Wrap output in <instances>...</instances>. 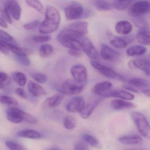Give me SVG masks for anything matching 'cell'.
Wrapping results in <instances>:
<instances>
[{"mask_svg":"<svg viewBox=\"0 0 150 150\" xmlns=\"http://www.w3.org/2000/svg\"><path fill=\"white\" fill-rule=\"evenodd\" d=\"M60 21L59 10L54 6L47 5L46 7L45 19L40 25L39 31L45 35L53 33L58 30Z\"/></svg>","mask_w":150,"mask_h":150,"instance_id":"cell-1","label":"cell"},{"mask_svg":"<svg viewBox=\"0 0 150 150\" xmlns=\"http://www.w3.org/2000/svg\"><path fill=\"white\" fill-rule=\"evenodd\" d=\"M84 36L68 26L61 31L57 37V41L63 46L69 49L82 51L81 41Z\"/></svg>","mask_w":150,"mask_h":150,"instance_id":"cell-2","label":"cell"},{"mask_svg":"<svg viewBox=\"0 0 150 150\" xmlns=\"http://www.w3.org/2000/svg\"><path fill=\"white\" fill-rule=\"evenodd\" d=\"M131 116L140 134L144 137H150V125L146 117L141 113L133 112Z\"/></svg>","mask_w":150,"mask_h":150,"instance_id":"cell-3","label":"cell"},{"mask_svg":"<svg viewBox=\"0 0 150 150\" xmlns=\"http://www.w3.org/2000/svg\"><path fill=\"white\" fill-rule=\"evenodd\" d=\"M84 85L79 83L74 79H69L62 84L60 91L64 95H77L83 91Z\"/></svg>","mask_w":150,"mask_h":150,"instance_id":"cell-4","label":"cell"},{"mask_svg":"<svg viewBox=\"0 0 150 150\" xmlns=\"http://www.w3.org/2000/svg\"><path fill=\"white\" fill-rule=\"evenodd\" d=\"M64 12L68 20H76L81 17L83 14V7L79 3L73 2L64 8Z\"/></svg>","mask_w":150,"mask_h":150,"instance_id":"cell-5","label":"cell"},{"mask_svg":"<svg viewBox=\"0 0 150 150\" xmlns=\"http://www.w3.org/2000/svg\"><path fill=\"white\" fill-rule=\"evenodd\" d=\"M91 64L96 70H98L102 75L110 79L120 78L123 80V77H122L118 73L111 68L102 65L97 60H91Z\"/></svg>","mask_w":150,"mask_h":150,"instance_id":"cell-6","label":"cell"},{"mask_svg":"<svg viewBox=\"0 0 150 150\" xmlns=\"http://www.w3.org/2000/svg\"><path fill=\"white\" fill-rule=\"evenodd\" d=\"M70 72L76 82L85 85L87 81V72L86 68L81 64H77L72 66Z\"/></svg>","mask_w":150,"mask_h":150,"instance_id":"cell-7","label":"cell"},{"mask_svg":"<svg viewBox=\"0 0 150 150\" xmlns=\"http://www.w3.org/2000/svg\"><path fill=\"white\" fill-rule=\"evenodd\" d=\"M25 113V112L19 108L11 107L6 110V118L10 122L18 124L24 121Z\"/></svg>","mask_w":150,"mask_h":150,"instance_id":"cell-8","label":"cell"},{"mask_svg":"<svg viewBox=\"0 0 150 150\" xmlns=\"http://www.w3.org/2000/svg\"><path fill=\"white\" fill-rule=\"evenodd\" d=\"M82 51H83L91 60H96L98 58V54L91 41L83 38L81 41Z\"/></svg>","mask_w":150,"mask_h":150,"instance_id":"cell-9","label":"cell"},{"mask_svg":"<svg viewBox=\"0 0 150 150\" xmlns=\"http://www.w3.org/2000/svg\"><path fill=\"white\" fill-rule=\"evenodd\" d=\"M86 105L84 100L82 97L77 96L73 98L68 103L67 109L69 112H80Z\"/></svg>","mask_w":150,"mask_h":150,"instance_id":"cell-10","label":"cell"},{"mask_svg":"<svg viewBox=\"0 0 150 150\" xmlns=\"http://www.w3.org/2000/svg\"><path fill=\"white\" fill-rule=\"evenodd\" d=\"M150 8V3L147 1H138L132 5L130 9V12L134 16H139L140 15L148 12Z\"/></svg>","mask_w":150,"mask_h":150,"instance_id":"cell-11","label":"cell"},{"mask_svg":"<svg viewBox=\"0 0 150 150\" xmlns=\"http://www.w3.org/2000/svg\"><path fill=\"white\" fill-rule=\"evenodd\" d=\"M112 86V83L107 81L101 82L95 85L92 89V92L94 95L104 97L109 92Z\"/></svg>","mask_w":150,"mask_h":150,"instance_id":"cell-12","label":"cell"},{"mask_svg":"<svg viewBox=\"0 0 150 150\" xmlns=\"http://www.w3.org/2000/svg\"><path fill=\"white\" fill-rule=\"evenodd\" d=\"M100 56L103 60L112 61L119 57V53L105 44H101L100 50Z\"/></svg>","mask_w":150,"mask_h":150,"instance_id":"cell-13","label":"cell"},{"mask_svg":"<svg viewBox=\"0 0 150 150\" xmlns=\"http://www.w3.org/2000/svg\"><path fill=\"white\" fill-rule=\"evenodd\" d=\"M4 5L7 7L11 16L16 20H18L21 16V9L17 2L15 1H8Z\"/></svg>","mask_w":150,"mask_h":150,"instance_id":"cell-14","label":"cell"},{"mask_svg":"<svg viewBox=\"0 0 150 150\" xmlns=\"http://www.w3.org/2000/svg\"><path fill=\"white\" fill-rule=\"evenodd\" d=\"M129 67H133L142 70L145 75L150 77V63L141 59L132 60L129 62Z\"/></svg>","mask_w":150,"mask_h":150,"instance_id":"cell-15","label":"cell"},{"mask_svg":"<svg viewBox=\"0 0 150 150\" xmlns=\"http://www.w3.org/2000/svg\"><path fill=\"white\" fill-rule=\"evenodd\" d=\"M103 101V99L98 98L91 104L85 106L83 109L79 112L80 117L83 119H87L91 116L95 108Z\"/></svg>","mask_w":150,"mask_h":150,"instance_id":"cell-16","label":"cell"},{"mask_svg":"<svg viewBox=\"0 0 150 150\" xmlns=\"http://www.w3.org/2000/svg\"><path fill=\"white\" fill-rule=\"evenodd\" d=\"M105 97H114L121 99L124 100H131L134 99L133 94L121 90L110 91L105 96Z\"/></svg>","mask_w":150,"mask_h":150,"instance_id":"cell-17","label":"cell"},{"mask_svg":"<svg viewBox=\"0 0 150 150\" xmlns=\"http://www.w3.org/2000/svg\"><path fill=\"white\" fill-rule=\"evenodd\" d=\"M133 29L132 24L127 20H121L116 23L115 30L116 32L122 35L129 34Z\"/></svg>","mask_w":150,"mask_h":150,"instance_id":"cell-18","label":"cell"},{"mask_svg":"<svg viewBox=\"0 0 150 150\" xmlns=\"http://www.w3.org/2000/svg\"><path fill=\"white\" fill-rule=\"evenodd\" d=\"M63 100V97L61 95H56L47 98L42 105L44 110L57 107L60 104Z\"/></svg>","mask_w":150,"mask_h":150,"instance_id":"cell-19","label":"cell"},{"mask_svg":"<svg viewBox=\"0 0 150 150\" xmlns=\"http://www.w3.org/2000/svg\"><path fill=\"white\" fill-rule=\"evenodd\" d=\"M2 44L8 51L13 53L16 55H26L29 54L30 51L26 48L19 47L17 46L12 45L4 41L1 40Z\"/></svg>","mask_w":150,"mask_h":150,"instance_id":"cell-20","label":"cell"},{"mask_svg":"<svg viewBox=\"0 0 150 150\" xmlns=\"http://www.w3.org/2000/svg\"><path fill=\"white\" fill-rule=\"evenodd\" d=\"M27 87L30 92L34 97H41L45 94L46 91L43 87L33 81H29Z\"/></svg>","mask_w":150,"mask_h":150,"instance_id":"cell-21","label":"cell"},{"mask_svg":"<svg viewBox=\"0 0 150 150\" xmlns=\"http://www.w3.org/2000/svg\"><path fill=\"white\" fill-rule=\"evenodd\" d=\"M111 106L113 109L121 110L134 107V105L131 102L121 99H115L111 102Z\"/></svg>","mask_w":150,"mask_h":150,"instance_id":"cell-22","label":"cell"},{"mask_svg":"<svg viewBox=\"0 0 150 150\" xmlns=\"http://www.w3.org/2000/svg\"><path fill=\"white\" fill-rule=\"evenodd\" d=\"M17 136L22 138L32 139H40L41 134L38 131L33 129L21 130L16 133Z\"/></svg>","mask_w":150,"mask_h":150,"instance_id":"cell-23","label":"cell"},{"mask_svg":"<svg viewBox=\"0 0 150 150\" xmlns=\"http://www.w3.org/2000/svg\"><path fill=\"white\" fill-rule=\"evenodd\" d=\"M137 41L144 45L150 46V31L146 29H142L137 35Z\"/></svg>","mask_w":150,"mask_h":150,"instance_id":"cell-24","label":"cell"},{"mask_svg":"<svg viewBox=\"0 0 150 150\" xmlns=\"http://www.w3.org/2000/svg\"><path fill=\"white\" fill-rule=\"evenodd\" d=\"M142 138L137 135L126 136L119 138V141L121 143L125 145H134L142 141Z\"/></svg>","mask_w":150,"mask_h":150,"instance_id":"cell-25","label":"cell"},{"mask_svg":"<svg viewBox=\"0 0 150 150\" xmlns=\"http://www.w3.org/2000/svg\"><path fill=\"white\" fill-rule=\"evenodd\" d=\"M68 26L84 36L88 32V23L84 21H76L70 24Z\"/></svg>","mask_w":150,"mask_h":150,"instance_id":"cell-26","label":"cell"},{"mask_svg":"<svg viewBox=\"0 0 150 150\" xmlns=\"http://www.w3.org/2000/svg\"><path fill=\"white\" fill-rule=\"evenodd\" d=\"M129 85L137 88H148L150 86V83L148 80L144 78L134 77L128 81Z\"/></svg>","mask_w":150,"mask_h":150,"instance_id":"cell-27","label":"cell"},{"mask_svg":"<svg viewBox=\"0 0 150 150\" xmlns=\"http://www.w3.org/2000/svg\"><path fill=\"white\" fill-rule=\"evenodd\" d=\"M147 48L142 45H134L129 48L127 50V54L128 56H134L142 55L145 53Z\"/></svg>","mask_w":150,"mask_h":150,"instance_id":"cell-28","label":"cell"},{"mask_svg":"<svg viewBox=\"0 0 150 150\" xmlns=\"http://www.w3.org/2000/svg\"><path fill=\"white\" fill-rule=\"evenodd\" d=\"M13 80L19 86L23 87L27 83V78L24 73L18 71H15L11 74Z\"/></svg>","mask_w":150,"mask_h":150,"instance_id":"cell-29","label":"cell"},{"mask_svg":"<svg viewBox=\"0 0 150 150\" xmlns=\"http://www.w3.org/2000/svg\"><path fill=\"white\" fill-rule=\"evenodd\" d=\"M54 52V48L52 45L45 44L41 45L39 48V53L40 56L43 58L48 57L51 55Z\"/></svg>","mask_w":150,"mask_h":150,"instance_id":"cell-30","label":"cell"},{"mask_svg":"<svg viewBox=\"0 0 150 150\" xmlns=\"http://www.w3.org/2000/svg\"><path fill=\"white\" fill-rule=\"evenodd\" d=\"M94 4L97 9L101 11H109L112 9V5L108 1L98 0L94 1Z\"/></svg>","mask_w":150,"mask_h":150,"instance_id":"cell-31","label":"cell"},{"mask_svg":"<svg viewBox=\"0 0 150 150\" xmlns=\"http://www.w3.org/2000/svg\"><path fill=\"white\" fill-rule=\"evenodd\" d=\"M0 102L9 106H16L18 105V101L14 98L1 93H0Z\"/></svg>","mask_w":150,"mask_h":150,"instance_id":"cell-32","label":"cell"},{"mask_svg":"<svg viewBox=\"0 0 150 150\" xmlns=\"http://www.w3.org/2000/svg\"><path fill=\"white\" fill-rule=\"evenodd\" d=\"M82 139L84 141L87 143L90 144L92 147L97 148L99 144V141L97 138L94 136L88 134H83L82 135Z\"/></svg>","mask_w":150,"mask_h":150,"instance_id":"cell-33","label":"cell"},{"mask_svg":"<svg viewBox=\"0 0 150 150\" xmlns=\"http://www.w3.org/2000/svg\"><path fill=\"white\" fill-rule=\"evenodd\" d=\"M110 45L117 48H124L128 45V42L124 38H119L112 40L110 41Z\"/></svg>","mask_w":150,"mask_h":150,"instance_id":"cell-34","label":"cell"},{"mask_svg":"<svg viewBox=\"0 0 150 150\" xmlns=\"http://www.w3.org/2000/svg\"><path fill=\"white\" fill-rule=\"evenodd\" d=\"M129 1H115L112 4V7L118 11H123L127 9L131 4Z\"/></svg>","mask_w":150,"mask_h":150,"instance_id":"cell-35","label":"cell"},{"mask_svg":"<svg viewBox=\"0 0 150 150\" xmlns=\"http://www.w3.org/2000/svg\"><path fill=\"white\" fill-rule=\"evenodd\" d=\"M76 121L74 117L72 116H67L64 119V125L65 128L69 130L74 129L76 127Z\"/></svg>","mask_w":150,"mask_h":150,"instance_id":"cell-36","label":"cell"},{"mask_svg":"<svg viewBox=\"0 0 150 150\" xmlns=\"http://www.w3.org/2000/svg\"><path fill=\"white\" fill-rule=\"evenodd\" d=\"M27 4L40 13H43L44 7L41 2L37 0H28L26 1Z\"/></svg>","mask_w":150,"mask_h":150,"instance_id":"cell-37","label":"cell"},{"mask_svg":"<svg viewBox=\"0 0 150 150\" xmlns=\"http://www.w3.org/2000/svg\"><path fill=\"white\" fill-rule=\"evenodd\" d=\"M31 76L34 81L40 83H44L47 80V76L45 74L39 72L33 73Z\"/></svg>","mask_w":150,"mask_h":150,"instance_id":"cell-38","label":"cell"},{"mask_svg":"<svg viewBox=\"0 0 150 150\" xmlns=\"http://www.w3.org/2000/svg\"><path fill=\"white\" fill-rule=\"evenodd\" d=\"M15 60L20 65L23 66H28L30 64V61L28 56L26 55H15Z\"/></svg>","mask_w":150,"mask_h":150,"instance_id":"cell-39","label":"cell"},{"mask_svg":"<svg viewBox=\"0 0 150 150\" xmlns=\"http://www.w3.org/2000/svg\"><path fill=\"white\" fill-rule=\"evenodd\" d=\"M12 82V80L9 76L4 72H0V85L4 87L9 85Z\"/></svg>","mask_w":150,"mask_h":150,"instance_id":"cell-40","label":"cell"},{"mask_svg":"<svg viewBox=\"0 0 150 150\" xmlns=\"http://www.w3.org/2000/svg\"><path fill=\"white\" fill-rule=\"evenodd\" d=\"M33 41L36 43H44L48 42L51 40V36L47 35H34L33 38Z\"/></svg>","mask_w":150,"mask_h":150,"instance_id":"cell-41","label":"cell"},{"mask_svg":"<svg viewBox=\"0 0 150 150\" xmlns=\"http://www.w3.org/2000/svg\"><path fill=\"white\" fill-rule=\"evenodd\" d=\"M5 145L10 150H22L23 147L19 144L11 141L5 142Z\"/></svg>","mask_w":150,"mask_h":150,"instance_id":"cell-42","label":"cell"},{"mask_svg":"<svg viewBox=\"0 0 150 150\" xmlns=\"http://www.w3.org/2000/svg\"><path fill=\"white\" fill-rule=\"evenodd\" d=\"M0 38L3 40L4 41L10 42H15V40L11 35L3 30L0 29Z\"/></svg>","mask_w":150,"mask_h":150,"instance_id":"cell-43","label":"cell"},{"mask_svg":"<svg viewBox=\"0 0 150 150\" xmlns=\"http://www.w3.org/2000/svg\"><path fill=\"white\" fill-rule=\"evenodd\" d=\"M1 13L2 16L9 23L11 24L12 23V19L11 18V16L8 9L5 5H4L3 9L1 10Z\"/></svg>","mask_w":150,"mask_h":150,"instance_id":"cell-44","label":"cell"},{"mask_svg":"<svg viewBox=\"0 0 150 150\" xmlns=\"http://www.w3.org/2000/svg\"><path fill=\"white\" fill-rule=\"evenodd\" d=\"M40 22L38 20H35L31 21L23 26L25 30H31L35 29L39 25Z\"/></svg>","mask_w":150,"mask_h":150,"instance_id":"cell-45","label":"cell"},{"mask_svg":"<svg viewBox=\"0 0 150 150\" xmlns=\"http://www.w3.org/2000/svg\"><path fill=\"white\" fill-rule=\"evenodd\" d=\"M23 120L24 121L31 124H36L38 123V121L34 117L25 112L24 115Z\"/></svg>","mask_w":150,"mask_h":150,"instance_id":"cell-46","label":"cell"},{"mask_svg":"<svg viewBox=\"0 0 150 150\" xmlns=\"http://www.w3.org/2000/svg\"><path fill=\"white\" fill-rule=\"evenodd\" d=\"M15 92L18 96H19V97L22 98L24 99H26L27 98V94H26L25 91L22 88H17L15 90Z\"/></svg>","mask_w":150,"mask_h":150,"instance_id":"cell-47","label":"cell"},{"mask_svg":"<svg viewBox=\"0 0 150 150\" xmlns=\"http://www.w3.org/2000/svg\"><path fill=\"white\" fill-rule=\"evenodd\" d=\"M68 53L70 55L75 57H79L82 55V53L81 51L76 49H69Z\"/></svg>","mask_w":150,"mask_h":150,"instance_id":"cell-48","label":"cell"},{"mask_svg":"<svg viewBox=\"0 0 150 150\" xmlns=\"http://www.w3.org/2000/svg\"><path fill=\"white\" fill-rule=\"evenodd\" d=\"M74 150H89L87 146L84 144L79 143L77 144L75 146Z\"/></svg>","mask_w":150,"mask_h":150,"instance_id":"cell-49","label":"cell"},{"mask_svg":"<svg viewBox=\"0 0 150 150\" xmlns=\"http://www.w3.org/2000/svg\"><path fill=\"white\" fill-rule=\"evenodd\" d=\"M123 88L126 90H128L130 91L133 92H138V90L137 89H136L135 87L131 86L129 84L124 85L123 86Z\"/></svg>","mask_w":150,"mask_h":150,"instance_id":"cell-50","label":"cell"},{"mask_svg":"<svg viewBox=\"0 0 150 150\" xmlns=\"http://www.w3.org/2000/svg\"><path fill=\"white\" fill-rule=\"evenodd\" d=\"M0 52H2L5 55H8L9 53V51L2 44L0 40Z\"/></svg>","mask_w":150,"mask_h":150,"instance_id":"cell-51","label":"cell"},{"mask_svg":"<svg viewBox=\"0 0 150 150\" xmlns=\"http://www.w3.org/2000/svg\"><path fill=\"white\" fill-rule=\"evenodd\" d=\"M0 26L2 28H5L8 27V25L6 22L1 16H0Z\"/></svg>","mask_w":150,"mask_h":150,"instance_id":"cell-52","label":"cell"},{"mask_svg":"<svg viewBox=\"0 0 150 150\" xmlns=\"http://www.w3.org/2000/svg\"><path fill=\"white\" fill-rule=\"evenodd\" d=\"M142 92L144 95L150 97V90L149 89L144 90Z\"/></svg>","mask_w":150,"mask_h":150,"instance_id":"cell-53","label":"cell"},{"mask_svg":"<svg viewBox=\"0 0 150 150\" xmlns=\"http://www.w3.org/2000/svg\"><path fill=\"white\" fill-rule=\"evenodd\" d=\"M124 150H137V149H126Z\"/></svg>","mask_w":150,"mask_h":150,"instance_id":"cell-54","label":"cell"},{"mask_svg":"<svg viewBox=\"0 0 150 150\" xmlns=\"http://www.w3.org/2000/svg\"><path fill=\"white\" fill-rule=\"evenodd\" d=\"M46 150H59L57 149H47Z\"/></svg>","mask_w":150,"mask_h":150,"instance_id":"cell-55","label":"cell"},{"mask_svg":"<svg viewBox=\"0 0 150 150\" xmlns=\"http://www.w3.org/2000/svg\"><path fill=\"white\" fill-rule=\"evenodd\" d=\"M4 86H2V85H0V90H2V89H3L4 88Z\"/></svg>","mask_w":150,"mask_h":150,"instance_id":"cell-56","label":"cell"},{"mask_svg":"<svg viewBox=\"0 0 150 150\" xmlns=\"http://www.w3.org/2000/svg\"><path fill=\"white\" fill-rule=\"evenodd\" d=\"M24 150V149H23V150Z\"/></svg>","mask_w":150,"mask_h":150,"instance_id":"cell-57","label":"cell"}]
</instances>
